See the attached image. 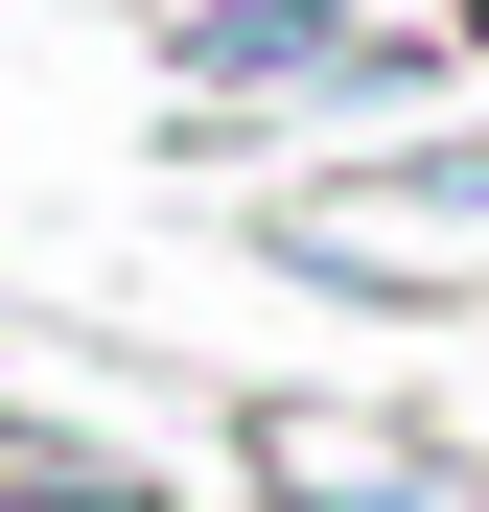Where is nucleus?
Instances as JSON below:
<instances>
[{
  "label": "nucleus",
  "mask_w": 489,
  "mask_h": 512,
  "mask_svg": "<svg viewBox=\"0 0 489 512\" xmlns=\"http://www.w3.org/2000/svg\"><path fill=\"white\" fill-rule=\"evenodd\" d=\"M187 70H210V94H303V70H350V94H373V24H350V0H210V24H187Z\"/></svg>",
  "instance_id": "obj_1"
}]
</instances>
